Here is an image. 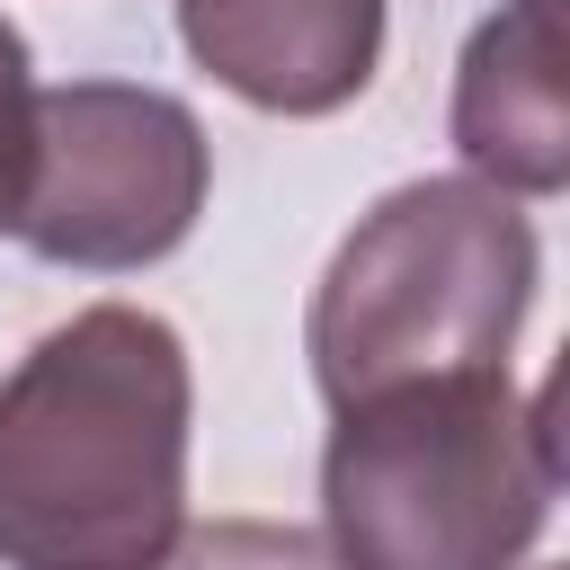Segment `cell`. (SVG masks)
<instances>
[{
    "mask_svg": "<svg viewBox=\"0 0 570 570\" xmlns=\"http://www.w3.org/2000/svg\"><path fill=\"white\" fill-rule=\"evenodd\" d=\"M187 338L89 303L0 374V570H160L187 534Z\"/></svg>",
    "mask_w": 570,
    "mask_h": 570,
    "instance_id": "cell-1",
    "label": "cell"
},
{
    "mask_svg": "<svg viewBox=\"0 0 570 570\" xmlns=\"http://www.w3.org/2000/svg\"><path fill=\"white\" fill-rule=\"evenodd\" d=\"M561 499L552 401L499 374L392 383L330 410L321 543L338 570H517Z\"/></svg>",
    "mask_w": 570,
    "mask_h": 570,
    "instance_id": "cell-2",
    "label": "cell"
},
{
    "mask_svg": "<svg viewBox=\"0 0 570 570\" xmlns=\"http://www.w3.org/2000/svg\"><path fill=\"white\" fill-rule=\"evenodd\" d=\"M543 285V240L517 196L481 178H410L330 249L303 356L330 410L436 383V374H499Z\"/></svg>",
    "mask_w": 570,
    "mask_h": 570,
    "instance_id": "cell-3",
    "label": "cell"
},
{
    "mask_svg": "<svg viewBox=\"0 0 570 570\" xmlns=\"http://www.w3.org/2000/svg\"><path fill=\"white\" fill-rule=\"evenodd\" d=\"M214 187V142L187 98L142 80H62L36 89V151L9 240L45 267L134 276L160 267Z\"/></svg>",
    "mask_w": 570,
    "mask_h": 570,
    "instance_id": "cell-4",
    "label": "cell"
},
{
    "mask_svg": "<svg viewBox=\"0 0 570 570\" xmlns=\"http://www.w3.org/2000/svg\"><path fill=\"white\" fill-rule=\"evenodd\" d=\"M383 0H178V45L258 116H338L383 71Z\"/></svg>",
    "mask_w": 570,
    "mask_h": 570,
    "instance_id": "cell-5",
    "label": "cell"
},
{
    "mask_svg": "<svg viewBox=\"0 0 570 570\" xmlns=\"http://www.w3.org/2000/svg\"><path fill=\"white\" fill-rule=\"evenodd\" d=\"M454 151L463 178L499 196L570 187V116H561V45L552 0H499L454 62Z\"/></svg>",
    "mask_w": 570,
    "mask_h": 570,
    "instance_id": "cell-6",
    "label": "cell"
},
{
    "mask_svg": "<svg viewBox=\"0 0 570 570\" xmlns=\"http://www.w3.org/2000/svg\"><path fill=\"white\" fill-rule=\"evenodd\" d=\"M160 570H338L330 543L312 525H267V517H223V525H196L178 534V552Z\"/></svg>",
    "mask_w": 570,
    "mask_h": 570,
    "instance_id": "cell-7",
    "label": "cell"
},
{
    "mask_svg": "<svg viewBox=\"0 0 570 570\" xmlns=\"http://www.w3.org/2000/svg\"><path fill=\"white\" fill-rule=\"evenodd\" d=\"M27 151H36V53H27V36L0 18V232L18 223Z\"/></svg>",
    "mask_w": 570,
    "mask_h": 570,
    "instance_id": "cell-8",
    "label": "cell"
}]
</instances>
